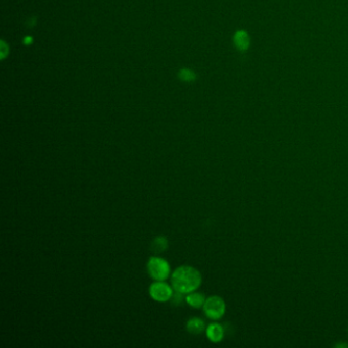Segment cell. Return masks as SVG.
<instances>
[{"instance_id": "obj_1", "label": "cell", "mask_w": 348, "mask_h": 348, "mask_svg": "<svg viewBox=\"0 0 348 348\" xmlns=\"http://www.w3.org/2000/svg\"><path fill=\"white\" fill-rule=\"evenodd\" d=\"M201 281L200 273L190 266L179 267L172 275L173 288L182 294L194 292L201 285Z\"/></svg>"}, {"instance_id": "obj_2", "label": "cell", "mask_w": 348, "mask_h": 348, "mask_svg": "<svg viewBox=\"0 0 348 348\" xmlns=\"http://www.w3.org/2000/svg\"><path fill=\"white\" fill-rule=\"evenodd\" d=\"M147 271L150 277L155 281H164L169 278L171 268L165 259L152 257L147 263Z\"/></svg>"}, {"instance_id": "obj_3", "label": "cell", "mask_w": 348, "mask_h": 348, "mask_svg": "<svg viewBox=\"0 0 348 348\" xmlns=\"http://www.w3.org/2000/svg\"><path fill=\"white\" fill-rule=\"evenodd\" d=\"M203 312L208 319L220 320L226 313V304L220 296H211L203 305Z\"/></svg>"}, {"instance_id": "obj_4", "label": "cell", "mask_w": 348, "mask_h": 348, "mask_svg": "<svg viewBox=\"0 0 348 348\" xmlns=\"http://www.w3.org/2000/svg\"><path fill=\"white\" fill-rule=\"evenodd\" d=\"M149 294L155 301L167 303L173 297V289L164 281H156L150 285Z\"/></svg>"}, {"instance_id": "obj_5", "label": "cell", "mask_w": 348, "mask_h": 348, "mask_svg": "<svg viewBox=\"0 0 348 348\" xmlns=\"http://www.w3.org/2000/svg\"><path fill=\"white\" fill-rule=\"evenodd\" d=\"M224 335H225L224 328L218 323L210 324L208 327L206 328V336L214 343L221 342L224 338Z\"/></svg>"}, {"instance_id": "obj_6", "label": "cell", "mask_w": 348, "mask_h": 348, "mask_svg": "<svg viewBox=\"0 0 348 348\" xmlns=\"http://www.w3.org/2000/svg\"><path fill=\"white\" fill-rule=\"evenodd\" d=\"M234 44L239 50H246L249 46V36L243 30L237 31L234 35Z\"/></svg>"}, {"instance_id": "obj_7", "label": "cell", "mask_w": 348, "mask_h": 348, "mask_svg": "<svg viewBox=\"0 0 348 348\" xmlns=\"http://www.w3.org/2000/svg\"><path fill=\"white\" fill-rule=\"evenodd\" d=\"M186 303L194 308V309H199V308H203V305L206 300V298L204 297L203 294L198 293V292H191L186 296Z\"/></svg>"}, {"instance_id": "obj_8", "label": "cell", "mask_w": 348, "mask_h": 348, "mask_svg": "<svg viewBox=\"0 0 348 348\" xmlns=\"http://www.w3.org/2000/svg\"><path fill=\"white\" fill-rule=\"evenodd\" d=\"M204 322L199 318H192L187 322V330L191 334H200L204 331Z\"/></svg>"}, {"instance_id": "obj_9", "label": "cell", "mask_w": 348, "mask_h": 348, "mask_svg": "<svg viewBox=\"0 0 348 348\" xmlns=\"http://www.w3.org/2000/svg\"><path fill=\"white\" fill-rule=\"evenodd\" d=\"M168 246H169L168 240L166 237H163V236L156 237L152 242V249L153 251H156V252H163L167 250Z\"/></svg>"}, {"instance_id": "obj_10", "label": "cell", "mask_w": 348, "mask_h": 348, "mask_svg": "<svg viewBox=\"0 0 348 348\" xmlns=\"http://www.w3.org/2000/svg\"><path fill=\"white\" fill-rule=\"evenodd\" d=\"M179 78L184 82H192L196 79V75L189 68H183L179 73Z\"/></svg>"}, {"instance_id": "obj_11", "label": "cell", "mask_w": 348, "mask_h": 348, "mask_svg": "<svg viewBox=\"0 0 348 348\" xmlns=\"http://www.w3.org/2000/svg\"><path fill=\"white\" fill-rule=\"evenodd\" d=\"M8 53V46L4 41H1V58H4Z\"/></svg>"}, {"instance_id": "obj_12", "label": "cell", "mask_w": 348, "mask_h": 348, "mask_svg": "<svg viewBox=\"0 0 348 348\" xmlns=\"http://www.w3.org/2000/svg\"><path fill=\"white\" fill-rule=\"evenodd\" d=\"M33 42V38L32 37H26L25 39H24V43L25 44H31Z\"/></svg>"}, {"instance_id": "obj_13", "label": "cell", "mask_w": 348, "mask_h": 348, "mask_svg": "<svg viewBox=\"0 0 348 348\" xmlns=\"http://www.w3.org/2000/svg\"><path fill=\"white\" fill-rule=\"evenodd\" d=\"M335 347H348L347 343H339Z\"/></svg>"}]
</instances>
